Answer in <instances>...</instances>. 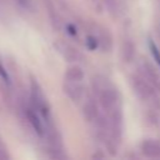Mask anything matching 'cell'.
<instances>
[{"label": "cell", "mask_w": 160, "mask_h": 160, "mask_svg": "<svg viewBox=\"0 0 160 160\" xmlns=\"http://www.w3.org/2000/svg\"><path fill=\"white\" fill-rule=\"evenodd\" d=\"M140 151L146 158L160 159V141L154 139L142 140L140 144Z\"/></svg>", "instance_id": "cell-8"}, {"label": "cell", "mask_w": 160, "mask_h": 160, "mask_svg": "<svg viewBox=\"0 0 160 160\" xmlns=\"http://www.w3.org/2000/svg\"><path fill=\"white\" fill-rule=\"evenodd\" d=\"M0 78H1V80L6 84V85H11V78H10V75H9V72H8V70H6V68L4 66V64L1 62V60H0Z\"/></svg>", "instance_id": "cell-13"}, {"label": "cell", "mask_w": 160, "mask_h": 160, "mask_svg": "<svg viewBox=\"0 0 160 160\" xmlns=\"http://www.w3.org/2000/svg\"><path fill=\"white\" fill-rule=\"evenodd\" d=\"M84 76H85V74H84L82 68H81L80 65H78L76 62H74L72 65H70V66L66 69V71H65V74H64V80H66V81H79V82H81V81L84 80Z\"/></svg>", "instance_id": "cell-10"}, {"label": "cell", "mask_w": 160, "mask_h": 160, "mask_svg": "<svg viewBox=\"0 0 160 160\" xmlns=\"http://www.w3.org/2000/svg\"><path fill=\"white\" fill-rule=\"evenodd\" d=\"M30 104L41 115L45 125L52 122L51 109H50V104L48 101V98L44 94L40 84L34 78L30 79Z\"/></svg>", "instance_id": "cell-4"}, {"label": "cell", "mask_w": 160, "mask_h": 160, "mask_svg": "<svg viewBox=\"0 0 160 160\" xmlns=\"http://www.w3.org/2000/svg\"><path fill=\"white\" fill-rule=\"evenodd\" d=\"M99 104H96L94 101V99H86L84 101V105H82V115H84V119H86V121L89 122H95L99 116L101 115L100 111H99Z\"/></svg>", "instance_id": "cell-9"}, {"label": "cell", "mask_w": 160, "mask_h": 160, "mask_svg": "<svg viewBox=\"0 0 160 160\" xmlns=\"http://www.w3.org/2000/svg\"><path fill=\"white\" fill-rule=\"evenodd\" d=\"M91 88L94 94L96 95L100 109L105 114L121 108L120 94L108 78L102 75L94 76L91 80Z\"/></svg>", "instance_id": "cell-1"}, {"label": "cell", "mask_w": 160, "mask_h": 160, "mask_svg": "<svg viewBox=\"0 0 160 160\" xmlns=\"http://www.w3.org/2000/svg\"><path fill=\"white\" fill-rule=\"evenodd\" d=\"M149 46H150L151 54H152V56H154V59H155V61H156L158 66L160 68V51H159L158 46H156V45H155L152 41H149Z\"/></svg>", "instance_id": "cell-15"}, {"label": "cell", "mask_w": 160, "mask_h": 160, "mask_svg": "<svg viewBox=\"0 0 160 160\" xmlns=\"http://www.w3.org/2000/svg\"><path fill=\"white\" fill-rule=\"evenodd\" d=\"M159 66L152 64L149 59H141L138 62V74L149 81L160 92V71Z\"/></svg>", "instance_id": "cell-5"}, {"label": "cell", "mask_w": 160, "mask_h": 160, "mask_svg": "<svg viewBox=\"0 0 160 160\" xmlns=\"http://www.w3.org/2000/svg\"><path fill=\"white\" fill-rule=\"evenodd\" d=\"M130 85L135 95L145 104L152 108H160V92L141 75L134 74L130 76Z\"/></svg>", "instance_id": "cell-3"}, {"label": "cell", "mask_w": 160, "mask_h": 160, "mask_svg": "<svg viewBox=\"0 0 160 160\" xmlns=\"http://www.w3.org/2000/svg\"><path fill=\"white\" fill-rule=\"evenodd\" d=\"M8 159H10V155L8 152L6 146L4 145V142L0 139V160H8Z\"/></svg>", "instance_id": "cell-16"}, {"label": "cell", "mask_w": 160, "mask_h": 160, "mask_svg": "<svg viewBox=\"0 0 160 160\" xmlns=\"http://www.w3.org/2000/svg\"><path fill=\"white\" fill-rule=\"evenodd\" d=\"M134 52H135V46L130 40L122 41L121 44V49H120V54H121V59L124 61H131L134 58Z\"/></svg>", "instance_id": "cell-11"}, {"label": "cell", "mask_w": 160, "mask_h": 160, "mask_svg": "<svg viewBox=\"0 0 160 160\" xmlns=\"http://www.w3.org/2000/svg\"><path fill=\"white\" fill-rule=\"evenodd\" d=\"M62 91L74 102H79L85 98V88L79 81H66V80H64Z\"/></svg>", "instance_id": "cell-7"}, {"label": "cell", "mask_w": 160, "mask_h": 160, "mask_svg": "<svg viewBox=\"0 0 160 160\" xmlns=\"http://www.w3.org/2000/svg\"><path fill=\"white\" fill-rule=\"evenodd\" d=\"M20 8H22L24 10L31 11L34 9V1L32 0H14Z\"/></svg>", "instance_id": "cell-14"}, {"label": "cell", "mask_w": 160, "mask_h": 160, "mask_svg": "<svg viewBox=\"0 0 160 160\" xmlns=\"http://www.w3.org/2000/svg\"><path fill=\"white\" fill-rule=\"evenodd\" d=\"M104 6L112 16H119L121 14V2L120 0H104Z\"/></svg>", "instance_id": "cell-12"}, {"label": "cell", "mask_w": 160, "mask_h": 160, "mask_svg": "<svg viewBox=\"0 0 160 160\" xmlns=\"http://www.w3.org/2000/svg\"><path fill=\"white\" fill-rule=\"evenodd\" d=\"M54 46H55L56 51L61 55V58L69 62H79L82 60L81 51L66 40H58V41H55Z\"/></svg>", "instance_id": "cell-6"}, {"label": "cell", "mask_w": 160, "mask_h": 160, "mask_svg": "<svg viewBox=\"0 0 160 160\" xmlns=\"http://www.w3.org/2000/svg\"><path fill=\"white\" fill-rule=\"evenodd\" d=\"M85 44L89 49H100L101 51L109 52L112 49L111 32L108 28L98 22H89L86 25Z\"/></svg>", "instance_id": "cell-2"}]
</instances>
